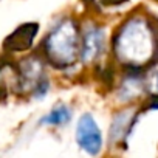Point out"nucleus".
Wrapping results in <instances>:
<instances>
[{
  "instance_id": "obj_9",
  "label": "nucleus",
  "mask_w": 158,
  "mask_h": 158,
  "mask_svg": "<svg viewBox=\"0 0 158 158\" xmlns=\"http://www.w3.org/2000/svg\"><path fill=\"white\" fill-rule=\"evenodd\" d=\"M48 92H50V79H48L47 76H44L40 81L34 85V89L31 90L30 95H31L34 99H44Z\"/></svg>"
},
{
  "instance_id": "obj_7",
  "label": "nucleus",
  "mask_w": 158,
  "mask_h": 158,
  "mask_svg": "<svg viewBox=\"0 0 158 158\" xmlns=\"http://www.w3.org/2000/svg\"><path fill=\"white\" fill-rule=\"evenodd\" d=\"M138 115L135 113V110L132 109H126V110H119L113 115V119L110 123V129H109V139L112 144H119L123 141L127 139V136L130 135L135 123H136Z\"/></svg>"
},
{
  "instance_id": "obj_3",
  "label": "nucleus",
  "mask_w": 158,
  "mask_h": 158,
  "mask_svg": "<svg viewBox=\"0 0 158 158\" xmlns=\"http://www.w3.org/2000/svg\"><path fill=\"white\" fill-rule=\"evenodd\" d=\"M107 47L106 28L96 22H87L81 25V48L79 60L84 65H90L102 57Z\"/></svg>"
},
{
  "instance_id": "obj_1",
  "label": "nucleus",
  "mask_w": 158,
  "mask_h": 158,
  "mask_svg": "<svg viewBox=\"0 0 158 158\" xmlns=\"http://www.w3.org/2000/svg\"><path fill=\"white\" fill-rule=\"evenodd\" d=\"M112 51L124 67H146L158 56V23L144 16L129 17L115 31Z\"/></svg>"
},
{
  "instance_id": "obj_2",
  "label": "nucleus",
  "mask_w": 158,
  "mask_h": 158,
  "mask_svg": "<svg viewBox=\"0 0 158 158\" xmlns=\"http://www.w3.org/2000/svg\"><path fill=\"white\" fill-rule=\"evenodd\" d=\"M81 25L74 17H62L42 40L39 53L56 70L71 68L79 60Z\"/></svg>"
},
{
  "instance_id": "obj_5",
  "label": "nucleus",
  "mask_w": 158,
  "mask_h": 158,
  "mask_svg": "<svg viewBox=\"0 0 158 158\" xmlns=\"http://www.w3.org/2000/svg\"><path fill=\"white\" fill-rule=\"evenodd\" d=\"M76 143L85 153L96 156L102 149V133L92 113H84L76 126Z\"/></svg>"
},
{
  "instance_id": "obj_12",
  "label": "nucleus",
  "mask_w": 158,
  "mask_h": 158,
  "mask_svg": "<svg viewBox=\"0 0 158 158\" xmlns=\"http://www.w3.org/2000/svg\"><path fill=\"white\" fill-rule=\"evenodd\" d=\"M156 2H158V0H156Z\"/></svg>"
},
{
  "instance_id": "obj_11",
  "label": "nucleus",
  "mask_w": 158,
  "mask_h": 158,
  "mask_svg": "<svg viewBox=\"0 0 158 158\" xmlns=\"http://www.w3.org/2000/svg\"><path fill=\"white\" fill-rule=\"evenodd\" d=\"M146 109L147 110H158V93L156 95H152L149 98V102H147Z\"/></svg>"
},
{
  "instance_id": "obj_8",
  "label": "nucleus",
  "mask_w": 158,
  "mask_h": 158,
  "mask_svg": "<svg viewBox=\"0 0 158 158\" xmlns=\"http://www.w3.org/2000/svg\"><path fill=\"white\" fill-rule=\"evenodd\" d=\"M73 112L67 104H57L54 106L45 116L40 118L39 124L40 126H51V127H60L65 126L71 121Z\"/></svg>"
},
{
  "instance_id": "obj_4",
  "label": "nucleus",
  "mask_w": 158,
  "mask_h": 158,
  "mask_svg": "<svg viewBox=\"0 0 158 158\" xmlns=\"http://www.w3.org/2000/svg\"><path fill=\"white\" fill-rule=\"evenodd\" d=\"M17 77H19V89L17 93H31L34 85L45 76V59L40 53L28 54L22 57L17 64Z\"/></svg>"
},
{
  "instance_id": "obj_6",
  "label": "nucleus",
  "mask_w": 158,
  "mask_h": 158,
  "mask_svg": "<svg viewBox=\"0 0 158 158\" xmlns=\"http://www.w3.org/2000/svg\"><path fill=\"white\" fill-rule=\"evenodd\" d=\"M39 33V23L34 22H28L23 23L20 27H17L3 42V48L6 53H22V51H28L33 44L34 39Z\"/></svg>"
},
{
  "instance_id": "obj_10",
  "label": "nucleus",
  "mask_w": 158,
  "mask_h": 158,
  "mask_svg": "<svg viewBox=\"0 0 158 158\" xmlns=\"http://www.w3.org/2000/svg\"><path fill=\"white\" fill-rule=\"evenodd\" d=\"M84 2H87L89 5L93 3L99 10V6H119V5L129 2V0H84Z\"/></svg>"
}]
</instances>
